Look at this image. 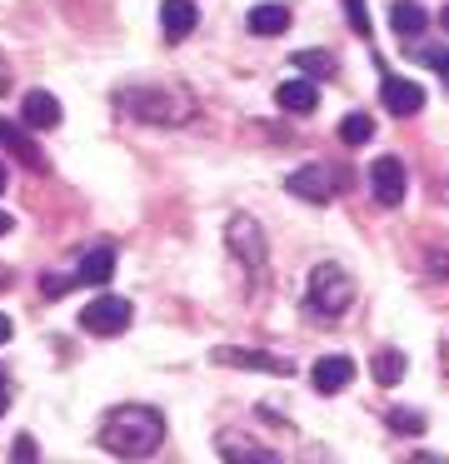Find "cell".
I'll list each match as a JSON object with an SVG mask.
<instances>
[{"label":"cell","mask_w":449,"mask_h":464,"mask_svg":"<svg viewBox=\"0 0 449 464\" xmlns=\"http://www.w3.org/2000/svg\"><path fill=\"white\" fill-rule=\"evenodd\" d=\"M275 105H279V111H289V115H309L319 105V91L309 81H285L275 91Z\"/></svg>","instance_id":"7c38bea8"},{"label":"cell","mask_w":449,"mask_h":464,"mask_svg":"<svg viewBox=\"0 0 449 464\" xmlns=\"http://www.w3.org/2000/svg\"><path fill=\"white\" fill-rule=\"evenodd\" d=\"M160 440H165V420L150 404H120L100 424V444L120 459H145V454L160 450Z\"/></svg>","instance_id":"6da1fadb"},{"label":"cell","mask_w":449,"mask_h":464,"mask_svg":"<svg viewBox=\"0 0 449 464\" xmlns=\"http://www.w3.org/2000/svg\"><path fill=\"white\" fill-rule=\"evenodd\" d=\"M220 364H249V370H269V374H289V360H269V354H245V350H215Z\"/></svg>","instance_id":"2e32d148"},{"label":"cell","mask_w":449,"mask_h":464,"mask_svg":"<svg viewBox=\"0 0 449 464\" xmlns=\"http://www.w3.org/2000/svg\"><path fill=\"white\" fill-rule=\"evenodd\" d=\"M110 275H115V250H110V245H100V250H90L85 260L75 265V280H80V285H105Z\"/></svg>","instance_id":"5bb4252c"},{"label":"cell","mask_w":449,"mask_h":464,"mask_svg":"<svg viewBox=\"0 0 449 464\" xmlns=\"http://www.w3.org/2000/svg\"><path fill=\"white\" fill-rule=\"evenodd\" d=\"M20 121H25L30 130H55V125H60V101H55L50 91H25Z\"/></svg>","instance_id":"ba28073f"},{"label":"cell","mask_w":449,"mask_h":464,"mask_svg":"<svg viewBox=\"0 0 449 464\" xmlns=\"http://www.w3.org/2000/svg\"><path fill=\"white\" fill-rule=\"evenodd\" d=\"M0 145H5V150L15 155L20 165H30V170H40V165H45V160H40V150L30 145V135H25V130H15L10 121H0Z\"/></svg>","instance_id":"9a60e30c"},{"label":"cell","mask_w":449,"mask_h":464,"mask_svg":"<svg viewBox=\"0 0 449 464\" xmlns=\"http://www.w3.org/2000/svg\"><path fill=\"white\" fill-rule=\"evenodd\" d=\"M220 450L225 454H249V459H275L269 450H259V444H249V440H229V434L220 440Z\"/></svg>","instance_id":"ffe728a7"},{"label":"cell","mask_w":449,"mask_h":464,"mask_svg":"<svg viewBox=\"0 0 449 464\" xmlns=\"http://www.w3.org/2000/svg\"><path fill=\"white\" fill-rule=\"evenodd\" d=\"M10 334H15V324H10V314H0V344H5Z\"/></svg>","instance_id":"d4e9b609"},{"label":"cell","mask_w":449,"mask_h":464,"mask_svg":"<svg viewBox=\"0 0 449 464\" xmlns=\"http://www.w3.org/2000/svg\"><path fill=\"white\" fill-rule=\"evenodd\" d=\"M10 454H15V459H35V440H30V434H20V440L10 444Z\"/></svg>","instance_id":"7402d4cb"},{"label":"cell","mask_w":449,"mask_h":464,"mask_svg":"<svg viewBox=\"0 0 449 464\" xmlns=\"http://www.w3.org/2000/svg\"><path fill=\"white\" fill-rule=\"evenodd\" d=\"M379 101H385L389 115H419V105H425V91H419L415 81L385 75V85H379Z\"/></svg>","instance_id":"8992f818"},{"label":"cell","mask_w":449,"mask_h":464,"mask_svg":"<svg viewBox=\"0 0 449 464\" xmlns=\"http://www.w3.org/2000/svg\"><path fill=\"white\" fill-rule=\"evenodd\" d=\"M5 85H10V81H5V71H0V91H5Z\"/></svg>","instance_id":"f546056e"},{"label":"cell","mask_w":449,"mask_h":464,"mask_svg":"<svg viewBox=\"0 0 449 464\" xmlns=\"http://www.w3.org/2000/svg\"><path fill=\"white\" fill-rule=\"evenodd\" d=\"M369 195H375L379 205L405 200V165H399V155H379V160L369 165Z\"/></svg>","instance_id":"5b68a950"},{"label":"cell","mask_w":449,"mask_h":464,"mask_svg":"<svg viewBox=\"0 0 449 464\" xmlns=\"http://www.w3.org/2000/svg\"><path fill=\"white\" fill-rule=\"evenodd\" d=\"M309 380H315L319 394H339L349 380H355V360H345V354H325V360H315Z\"/></svg>","instance_id":"52a82bcc"},{"label":"cell","mask_w":449,"mask_h":464,"mask_svg":"<svg viewBox=\"0 0 449 464\" xmlns=\"http://www.w3.org/2000/svg\"><path fill=\"white\" fill-rule=\"evenodd\" d=\"M229 250L245 260L249 275L265 270V235H259V225L249 220V215H235V220H229Z\"/></svg>","instance_id":"277c9868"},{"label":"cell","mask_w":449,"mask_h":464,"mask_svg":"<svg viewBox=\"0 0 449 464\" xmlns=\"http://www.w3.org/2000/svg\"><path fill=\"white\" fill-rule=\"evenodd\" d=\"M345 11H349V25H355L359 35H369V11H365V0H345Z\"/></svg>","instance_id":"44dd1931"},{"label":"cell","mask_w":449,"mask_h":464,"mask_svg":"<svg viewBox=\"0 0 449 464\" xmlns=\"http://www.w3.org/2000/svg\"><path fill=\"white\" fill-rule=\"evenodd\" d=\"M289 195H299V200H315V205H329V170H319V165H299L295 175H289Z\"/></svg>","instance_id":"9c48e42d"},{"label":"cell","mask_w":449,"mask_h":464,"mask_svg":"<svg viewBox=\"0 0 449 464\" xmlns=\"http://www.w3.org/2000/svg\"><path fill=\"white\" fill-rule=\"evenodd\" d=\"M389 424H395V430H409V434H415V430H419V414H399V410H395V414H389Z\"/></svg>","instance_id":"cb8c5ba5"},{"label":"cell","mask_w":449,"mask_h":464,"mask_svg":"<svg viewBox=\"0 0 449 464\" xmlns=\"http://www.w3.org/2000/svg\"><path fill=\"white\" fill-rule=\"evenodd\" d=\"M429 65H434L439 81H449V51H429Z\"/></svg>","instance_id":"603a6c76"},{"label":"cell","mask_w":449,"mask_h":464,"mask_svg":"<svg viewBox=\"0 0 449 464\" xmlns=\"http://www.w3.org/2000/svg\"><path fill=\"white\" fill-rule=\"evenodd\" d=\"M295 65H299L305 75H335V61H329L325 51H299V55H295Z\"/></svg>","instance_id":"d6986e66"},{"label":"cell","mask_w":449,"mask_h":464,"mask_svg":"<svg viewBox=\"0 0 449 464\" xmlns=\"http://www.w3.org/2000/svg\"><path fill=\"white\" fill-rule=\"evenodd\" d=\"M160 25H165L170 41H185V35L200 25V11L190 5V0H160Z\"/></svg>","instance_id":"30bf717a"},{"label":"cell","mask_w":449,"mask_h":464,"mask_svg":"<svg viewBox=\"0 0 449 464\" xmlns=\"http://www.w3.org/2000/svg\"><path fill=\"white\" fill-rule=\"evenodd\" d=\"M349 300H355V280H349L339 265H315V270H309V310L315 314L335 320V314L349 310Z\"/></svg>","instance_id":"7a4b0ae2"},{"label":"cell","mask_w":449,"mask_h":464,"mask_svg":"<svg viewBox=\"0 0 449 464\" xmlns=\"http://www.w3.org/2000/svg\"><path fill=\"white\" fill-rule=\"evenodd\" d=\"M245 25L255 35H285L289 31V11L279 5V0H265V5H255V11L245 15Z\"/></svg>","instance_id":"4fadbf2b"},{"label":"cell","mask_w":449,"mask_h":464,"mask_svg":"<svg viewBox=\"0 0 449 464\" xmlns=\"http://www.w3.org/2000/svg\"><path fill=\"white\" fill-rule=\"evenodd\" d=\"M10 225H15V220H10V215H5V210H0V235H5V230H10Z\"/></svg>","instance_id":"4316f807"},{"label":"cell","mask_w":449,"mask_h":464,"mask_svg":"<svg viewBox=\"0 0 449 464\" xmlns=\"http://www.w3.org/2000/svg\"><path fill=\"white\" fill-rule=\"evenodd\" d=\"M399 374H405V354H399V350H385V354L375 360V380H379V384H399Z\"/></svg>","instance_id":"ac0fdd59"},{"label":"cell","mask_w":449,"mask_h":464,"mask_svg":"<svg viewBox=\"0 0 449 464\" xmlns=\"http://www.w3.org/2000/svg\"><path fill=\"white\" fill-rule=\"evenodd\" d=\"M439 25H444V31H449V5H444V11H439Z\"/></svg>","instance_id":"83f0119b"},{"label":"cell","mask_w":449,"mask_h":464,"mask_svg":"<svg viewBox=\"0 0 449 464\" xmlns=\"http://www.w3.org/2000/svg\"><path fill=\"white\" fill-rule=\"evenodd\" d=\"M369 135H375V121H369V115H345V121H339V140L345 145H365Z\"/></svg>","instance_id":"e0dca14e"},{"label":"cell","mask_w":449,"mask_h":464,"mask_svg":"<svg viewBox=\"0 0 449 464\" xmlns=\"http://www.w3.org/2000/svg\"><path fill=\"white\" fill-rule=\"evenodd\" d=\"M389 25H395L399 41H419V31L429 25V15H425V5H419V0H395V11H389Z\"/></svg>","instance_id":"8fae6325"},{"label":"cell","mask_w":449,"mask_h":464,"mask_svg":"<svg viewBox=\"0 0 449 464\" xmlns=\"http://www.w3.org/2000/svg\"><path fill=\"white\" fill-rule=\"evenodd\" d=\"M0 190H5V165H0Z\"/></svg>","instance_id":"f1b7e54d"},{"label":"cell","mask_w":449,"mask_h":464,"mask_svg":"<svg viewBox=\"0 0 449 464\" xmlns=\"http://www.w3.org/2000/svg\"><path fill=\"white\" fill-rule=\"evenodd\" d=\"M5 404H10V390H5V374H0V414H5Z\"/></svg>","instance_id":"484cf974"},{"label":"cell","mask_w":449,"mask_h":464,"mask_svg":"<svg viewBox=\"0 0 449 464\" xmlns=\"http://www.w3.org/2000/svg\"><path fill=\"white\" fill-rule=\"evenodd\" d=\"M130 324V300L120 295H95L90 304H80V330L90 334H120Z\"/></svg>","instance_id":"3957f363"}]
</instances>
